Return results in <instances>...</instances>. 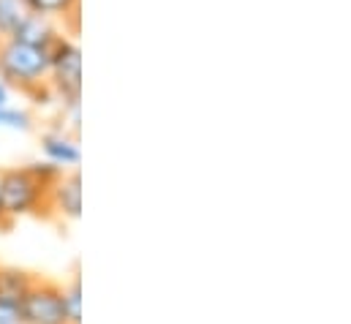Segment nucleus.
Returning <instances> with one entry per match:
<instances>
[{"label":"nucleus","instance_id":"nucleus-1","mask_svg":"<svg viewBox=\"0 0 351 324\" xmlns=\"http://www.w3.org/2000/svg\"><path fill=\"white\" fill-rule=\"evenodd\" d=\"M52 52L44 47H30L16 38H0V80L25 95L41 98L49 93Z\"/></svg>","mask_w":351,"mask_h":324},{"label":"nucleus","instance_id":"nucleus-2","mask_svg":"<svg viewBox=\"0 0 351 324\" xmlns=\"http://www.w3.org/2000/svg\"><path fill=\"white\" fill-rule=\"evenodd\" d=\"M0 207L5 224L22 216H47V185H41L27 166L0 172Z\"/></svg>","mask_w":351,"mask_h":324},{"label":"nucleus","instance_id":"nucleus-3","mask_svg":"<svg viewBox=\"0 0 351 324\" xmlns=\"http://www.w3.org/2000/svg\"><path fill=\"white\" fill-rule=\"evenodd\" d=\"M49 52V93H55L66 109H77L82 101V52L66 36H60Z\"/></svg>","mask_w":351,"mask_h":324},{"label":"nucleus","instance_id":"nucleus-4","mask_svg":"<svg viewBox=\"0 0 351 324\" xmlns=\"http://www.w3.org/2000/svg\"><path fill=\"white\" fill-rule=\"evenodd\" d=\"M19 324H69L63 305V286L44 278H33L22 297Z\"/></svg>","mask_w":351,"mask_h":324},{"label":"nucleus","instance_id":"nucleus-5","mask_svg":"<svg viewBox=\"0 0 351 324\" xmlns=\"http://www.w3.org/2000/svg\"><path fill=\"white\" fill-rule=\"evenodd\" d=\"M47 213H55L63 221H77L82 216V177L80 172H63L47 188Z\"/></svg>","mask_w":351,"mask_h":324},{"label":"nucleus","instance_id":"nucleus-6","mask_svg":"<svg viewBox=\"0 0 351 324\" xmlns=\"http://www.w3.org/2000/svg\"><path fill=\"white\" fill-rule=\"evenodd\" d=\"M63 33L52 25V19L49 16H41V14H27V19L14 30V36L11 38H16V41H22V44H30V47H44V49H52L55 47V41L60 38Z\"/></svg>","mask_w":351,"mask_h":324},{"label":"nucleus","instance_id":"nucleus-7","mask_svg":"<svg viewBox=\"0 0 351 324\" xmlns=\"http://www.w3.org/2000/svg\"><path fill=\"white\" fill-rule=\"evenodd\" d=\"M41 148H44L47 161L58 163V166H63V169H74V166H80V161H82L80 142H77L74 137L63 134V131H58V134H44Z\"/></svg>","mask_w":351,"mask_h":324},{"label":"nucleus","instance_id":"nucleus-8","mask_svg":"<svg viewBox=\"0 0 351 324\" xmlns=\"http://www.w3.org/2000/svg\"><path fill=\"white\" fill-rule=\"evenodd\" d=\"M25 3L33 14H41V16H49V19H71L74 30H77L82 0H25Z\"/></svg>","mask_w":351,"mask_h":324},{"label":"nucleus","instance_id":"nucleus-9","mask_svg":"<svg viewBox=\"0 0 351 324\" xmlns=\"http://www.w3.org/2000/svg\"><path fill=\"white\" fill-rule=\"evenodd\" d=\"M30 8L25 0H0V38H11L14 30L27 19Z\"/></svg>","mask_w":351,"mask_h":324},{"label":"nucleus","instance_id":"nucleus-10","mask_svg":"<svg viewBox=\"0 0 351 324\" xmlns=\"http://www.w3.org/2000/svg\"><path fill=\"white\" fill-rule=\"evenodd\" d=\"M63 305H66L69 324H82V284H80V278H74L69 286H63Z\"/></svg>","mask_w":351,"mask_h":324},{"label":"nucleus","instance_id":"nucleus-11","mask_svg":"<svg viewBox=\"0 0 351 324\" xmlns=\"http://www.w3.org/2000/svg\"><path fill=\"white\" fill-rule=\"evenodd\" d=\"M0 128H14V131H30L33 128V120L27 112L22 109H11V106H3L0 109Z\"/></svg>","mask_w":351,"mask_h":324},{"label":"nucleus","instance_id":"nucleus-12","mask_svg":"<svg viewBox=\"0 0 351 324\" xmlns=\"http://www.w3.org/2000/svg\"><path fill=\"white\" fill-rule=\"evenodd\" d=\"M27 169H30V174H33V177H36L41 185H47V188H49V185H52V183H55V180H58V177L66 172L63 166H58V163H52V161L27 163Z\"/></svg>","mask_w":351,"mask_h":324},{"label":"nucleus","instance_id":"nucleus-13","mask_svg":"<svg viewBox=\"0 0 351 324\" xmlns=\"http://www.w3.org/2000/svg\"><path fill=\"white\" fill-rule=\"evenodd\" d=\"M19 308L22 297L0 292V324H19Z\"/></svg>","mask_w":351,"mask_h":324},{"label":"nucleus","instance_id":"nucleus-14","mask_svg":"<svg viewBox=\"0 0 351 324\" xmlns=\"http://www.w3.org/2000/svg\"><path fill=\"white\" fill-rule=\"evenodd\" d=\"M3 106H8V87L0 82V109H3Z\"/></svg>","mask_w":351,"mask_h":324},{"label":"nucleus","instance_id":"nucleus-15","mask_svg":"<svg viewBox=\"0 0 351 324\" xmlns=\"http://www.w3.org/2000/svg\"><path fill=\"white\" fill-rule=\"evenodd\" d=\"M0 224H5V218H3V207H0Z\"/></svg>","mask_w":351,"mask_h":324}]
</instances>
